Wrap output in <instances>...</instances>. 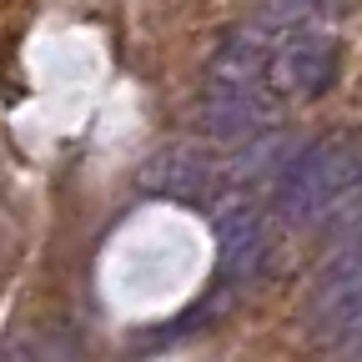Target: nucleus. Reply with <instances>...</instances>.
Segmentation results:
<instances>
[{
    "mask_svg": "<svg viewBox=\"0 0 362 362\" xmlns=\"http://www.w3.org/2000/svg\"><path fill=\"white\" fill-rule=\"evenodd\" d=\"M267 45L252 30H237L232 40L216 51L211 76H206V101H202V121L216 141H247L257 136V126L267 121Z\"/></svg>",
    "mask_w": 362,
    "mask_h": 362,
    "instance_id": "nucleus-1",
    "label": "nucleus"
},
{
    "mask_svg": "<svg viewBox=\"0 0 362 362\" xmlns=\"http://www.w3.org/2000/svg\"><path fill=\"white\" fill-rule=\"evenodd\" d=\"M362 187V141L337 136V141H312L282 166L277 181V216L287 226H317L327 221L352 192Z\"/></svg>",
    "mask_w": 362,
    "mask_h": 362,
    "instance_id": "nucleus-2",
    "label": "nucleus"
},
{
    "mask_svg": "<svg viewBox=\"0 0 362 362\" xmlns=\"http://www.w3.org/2000/svg\"><path fill=\"white\" fill-rule=\"evenodd\" d=\"M307 327L317 342L342 347L362 332V237H352L312 282L307 297Z\"/></svg>",
    "mask_w": 362,
    "mask_h": 362,
    "instance_id": "nucleus-3",
    "label": "nucleus"
},
{
    "mask_svg": "<svg viewBox=\"0 0 362 362\" xmlns=\"http://www.w3.org/2000/svg\"><path fill=\"white\" fill-rule=\"evenodd\" d=\"M267 76H272V90H287V96H317V90H327L332 76H337V40L327 30L297 25L277 51L267 56Z\"/></svg>",
    "mask_w": 362,
    "mask_h": 362,
    "instance_id": "nucleus-4",
    "label": "nucleus"
},
{
    "mask_svg": "<svg viewBox=\"0 0 362 362\" xmlns=\"http://www.w3.org/2000/svg\"><path fill=\"white\" fill-rule=\"evenodd\" d=\"M216 247H221V272L226 277H247V272L262 262V221L247 206H232L216 216Z\"/></svg>",
    "mask_w": 362,
    "mask_h": 362,
    "instance_id": "nucleus-5",
    "label": "nucleus"
},
{
    "mask_svg": "<svg viewBox=\"0 0 362 362\" xmlns=\"http://www.w3.org/2000/svg\"><path fill=\"white\" fill-rule=\"evenodd\" d=\"M206 161L197 156V151H187V146H176V151H161L151 166H146V187L156 192V197H197L202 187H206Z\"/></svg>",
    "mask_w": 362,
    "mask_h": 362,
    "instance_id": "nucleus-6",
    "label": "nucleus"
},
{
    "mask_svg": "<svg viewBox=\"0 0 362 362\" xmlns=\"http://www.w3.org/2000/svg\"><path fill=\"white\" fill-rule=\"evenodd\" d=\"M332 0H262V21L267 25H302L317 11H327Z\"/></svg>",
    "mask_w": 362,
    "mask_h": 362,
    "instance_id": "nucleus-7",
    "label": "nucleus"
}]
</instances>
